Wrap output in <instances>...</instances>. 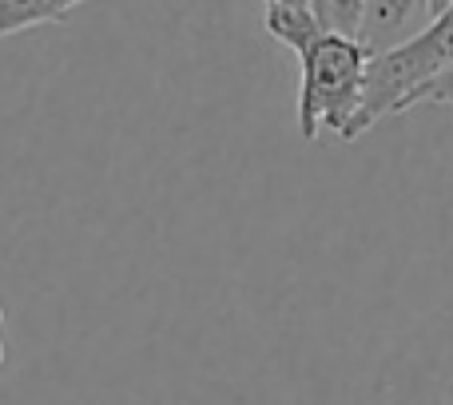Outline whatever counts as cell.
<instances>
[{
  "mask_svg": "<svg viewBox=\"0 0 453 405\" xmlns=\"http://www.w3.org/2000/svg\"><path fill=\"white\" fill-rule=\"evenodd\" d=\"M0 362H4V346H0Z\"/></svg>",
  "mask_w": 453,
  "mask_h": 405,
  "instance_id": "52a82bcc",
  "label": "cell"
},
{
  "mask_svg": "<svg viewBox=\"0 0 453 405\" xmlns=\"http://www.w3.org/2000/svg\"><path fill=\"white\" fill-rule=\"evenodd\" d=\"M446 68H453V4H430V24L422 32L370 56L366 84H362V111L354 119V140L370 132L378 119L406 111L410 100L426 84H434Z\"/></svg>",
  "mask_w": 453,
  "mask_h": 405,
  "instance_id": "3957f363",
  "label": "cell"
},
{
  "mask_svg": "<svg viewBox=\"0 0 453 405\" xmlns=\"http://www.w3.org/2000/svg\"><path fill=\"white\" fill-rule=\"evenodd\" d=\"M358 405H453V302L418 318L386 350Z\"/></svg>",
  "mask_w": 453,
  "mask_h": 405,
  "instance_id": "7a4b0ae2",
  "label": "cell"
},
{
  "mask_svg": "<svg viewBox=\"0 0 453 405\" xmlns=\"http://www.w3.org/2000/svg\"><path fill=\"white\" fill-rule=\"evenodd\" d=\"M263 24L282 48L298 56L303 84H298V132L303 140H319L322 127L350 143L354 119L362 111L370 48L350 36L322 28L306 0H274L266 4Z\"/></svg>",
  "mask_w": 453,
  "mask_h": 405,
  "instance_id": "6da1fadb",
  "label": "cell"
},
{
  "mask_svg": "<svg viewBox=\"0 0 453 405\" xmlns=\"http://www.w3.org/2000/svg\"><path fill=\"white\" fill-rule=\"evenodd\" d=\"M426 4H414V0H394V4H362V32H358V44H366L370 52H386L394 48V32L402 28L406 20H414Z\"/></svg>",
  "mask_w": 453,
  "mask_h": 405,
  "instance_id": "277c9868",
  "label": "cell"
},
{
  "mask_svg": "<svg viewBox=\"0 0 453 405\" xmlns=\"http://www.w3.org/2000/svg\"><path fill=\"white\" fill-rule=\"evenodd\" d=\"M0 322H4V306H0Z\"/></svg>",
  "mask_w": 453,
  "mask_h": 405,
  "instance_id": "ba28073f",
  "label": "cell"
},
{
  "mask_svg": "<svg viewBox=\"0 0 453 405\" xmlns=\"http://www.w3.org/2000/svg\"><path fill=\"white\" fill-rule=\"evenodd\" d=\"M414 103H434V108H453V68L441 72V76L434 80V84H426L422 92H418L414 100H410V108H414Z\"/></svg>",
  "mask_w": 453,
  "mask_h": 405,
  "instance_id": "8992f818",
  "label": "cell"
},
{
  "mask_svg": "<svg viewBox=\"0 0 453 405\" xmlns=\"http://www.w3.org/2000/svg\"><path fill=\"white\" fill-rule=\"evenodd\" d=\"M72 4L64 0H0V36L36 28V24H64Z\"/></svg>",
  "mask_w": 453,
  "mask_h": 405,
  "instance_id": "5b68a950",
  "label": "cell"
}]
</instances>
